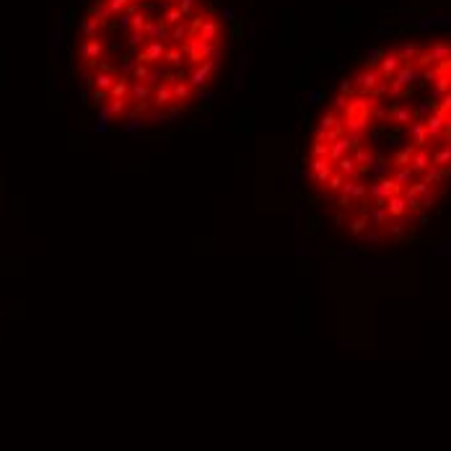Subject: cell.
Returning <instances> with one entry per match:
<instances>
[{
    "label": "cell",
    "instance_id": "cell-9",
    "mask_svg": "<svg viewBox=\"0 0 451 451\" xmlns=\"http://www.w3.org/2000/svg\"><path fill=\"white\" fill-rule=\"evenodd\" d=\"M392 179H394V182L402 187V192H404L410 184L417 182V174L412 171V166H402V169H394V171H392Z\"/></svg>",
    "mask_w": 451,
    "mask_h": 451
},
{
    "label": "cell",
    "instance_id": "cell-13",
    "mask_svg": "<svg viewBox=\"0 0 451 451\" xmlns=\"http://www.w3.org/2000/svg\"><path fill=\"white\" fill-rule=\"evenodd\" d=\"M342 184H345V176H342V174H340V171L335 169V174H332V176L327 179L324 189H327V192H340V189H342Z\"/></svg>",
    "mask_w": 451,
    "mask_h": 451
},
{
    "label": "cell",
    "instance_id": "cell-5",
    "mask_svg": "<svg viewBox=\"0 0 451 451\" xmlns=\"http://www.w3.org/2000/svg\"><path fill=\"white\" fill-rule=\"evenodd\" d=\"M335 169H337V171H340L345 179H355V182L360 179V174H363V171H360V166L355 163V158H353V156H345V158H340V161L335 163Z\"/></svg>",
    "mask_w": 451,
    "mask_h": 451
},
{
    "label": "cell",
    "instance_id": "cell-14",
    "mask_svg": "<svg viewBox=\"0 0 451 451\" xmlns=\"http://www.w3.org/2000/svg\"><path fill=\"white\" fill-rule=\"evenodd\" d=\"M435 202H438V192H433V189H428L423 197H420V210H428V207H433Z\"/></svg>",
    "mask_w": 451,
    "mask_h": 451
},
{
    "label": "cell",
    "instance_id": "cell-10",
    "mask_svg": "<svg viewBox=\"0 0 451 451\" xmlns=\"http://www.w3.org/2000/svg\"><path fill=\"white\" fill-rule=\"evenodd\" d=\"M350 234L353 236H363L368 229H371V223H368V218L366 215H355V218H350Z\"/></svg>",
    "mask_w": 451,
    "mask_h": 451
},
{
    "label": "cell",
    "instance_id": "cell-12",
    "mask_svg": "<svg viewBox=\"0 0 451 451\" xmlns=\"http://www.w3.org/2000/svg\"><path fill=\"white\" fill-rule=\"evenodd\" d=\"M360 242H366V244H379V242H384V229H376V225H371V229L360 236Z\"/></svg>",
    "mask_w": 451,
    "mask_h": 451
},
{
    "label": "cell",
    "instance_id": "cell-8",
    "mask_svg": "<svg viewBox=\"0 0 451 451\" xmlns=\"http://www.w3.org/2000/svg\"><path fill=\"white\" fill-rule=\"evenodd\" d=\"M415 153H417V148L410 143V145H404L402 150H397L394 153V158H392V169H402V166H410L412 163V158H415Z\"/></svg>",
    "mask_w": 451,
    "mask_h": 451
},
{
    "label": "cell",
    "instance_id": "cell-11",
    "mask_svg": "<svg viewBox=\"0 0 451 451\" xmlns=\"http://www.w3.org/2000/svg\"><path fill=\"white\" fill-rule=\"evenodd\" d=\"M423 182H425V184H443V182H446V174H443L441 166H430V169L423 174Z\"/></svg>",
    "mask_w": 451,
    "mask_h": 451
},
{
    "label": "cell",
    "instance_id": "cell-4",
    "mask_svg": "<svg viewBox=\"0 0 451 451\" xmlns=\"http://www.w3.org/2000/svg\"><path fill=\"white\" fill-rule=\"evenodd\" d=\"M350 150H353V143H350V140L342 135V138H337L335 143H329V153H327V158L332 161V163H337L340 158H345V156H348Z\"/></svg>",
    "mask_w": 451,
    "mask_h": 451
},
{
    "label": "cell",
    "instance_id": "cell-6",
    "mask_svg": "<svg viewBox=\"0 0 451 451\" xmlns=\"http://www.w3.org/2000/svg\"><path fill=\"white\" fill-rule=\"evenodd\" d=\"M386 213H389V218H399L404 213H410L407 197H404V194H394V197H389L386 200Z\"/></svg>",
    "mask_w": 451,
    "mask_h": 451
},
{
    "label": "cell",
    "instance_id": "cell-3",
    "mask_svg": "<svg viewBox=\"0 0 451 451\" xmlns=\"http://www.w3.org/2000/svg\"><path fill=\"white\" fill-rule=\"evenodd\" d=\"M412 171L417 174V176H423L430 166H433V150L430 148H417V153H415V158H412Z\"/></svg>",
    "mask_w": 451,
    "mask_h": 451
},
{
    "label": "cell",
    "instance_id": "cell-2",
    "mask_svg": "<svg viewBox=\"0 0 451 451\" xmlns=\"http://www.w3.org/2000/svg\"><path fill=\"white\" fill-rule=\"evenodd\" d=\"M368 194H371L373 200H389V197H394V194H402V187L394 182L392 176H384V179H379L376 184L368 187Z\"/></svg>",
    "mask_w": 451,
    "mask_h": 451
},
{
    "label": "cell",
    "instance_id": "cell-1",
    "mask_svg": "<svg viewBox=\"0 0 451 451\" xmlns=\"http://www.w3.org/2000/svg\"><path fill=\"white\" fill-rule=\"evenodd\" d=\"M335 174V163L329 158H309V182L327 184V179Z\"/></svg>",
    "mask_w": 451,
    "mask_h": 451
},
{
    "label": "cell",
    "instance_id": "cell-7",
    "mask_svg": "<svg viewBox=\"0 0 451 451\" xmlns=\"http://www.w3.org/2000/svg\"><path fill=\"white\" fill-rule=\"evenodd\" d=\"M353 158H355V163L360 166V171L373 169V163H376V153H373V150H368V148H363V145H358V148L353 150Z\"/></svg>",
    "mask_w": 451,
    "mask_h": 451
}]
</instances>
